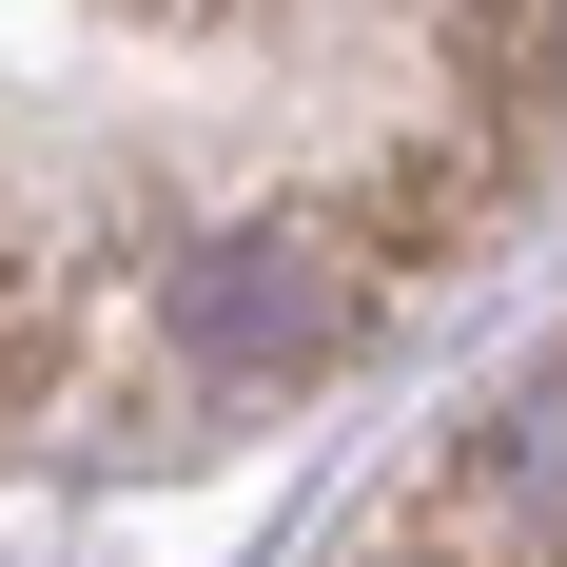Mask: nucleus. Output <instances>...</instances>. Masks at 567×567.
I'll return each instance as SVG.
<instances>
[{
	"instance_id": "7ed1b4c3",
	"label": "nucleus",
	"mask_w": 567,
	"mask_h": 567,
	"mask_svg": "<svg viewBox=\"0 0 567 567\" xmlns=\"http://www.w3.org/2000/svg\"><path fill=\"white\" fill-rule=\"evenodd\" d=\"M137 20H235V0H137Z\"/></svg>"
},
{
	"instance_id": "f257e3e1",
	"label": "nucleus",
	"mask_w": 567,
	"mask_h": 567,
	"mask_svg": "<svg viewBox=\"0 0 567 567\" xmlns=\"http://www.w3.org/2000/svg\"><path fill=\"white\" fill-rule=\"evenodd\" d=\"M372 313H392V293L333 255V216H235V235H196V255L157 275L176 372H216V392H293V372H333Z\"/></svg>"
},
{
	"instance_id": "f03ea898",
	"label": "nucleus",
	"mask_w": 567,
	"mask_h": 567,
	"mask_svg": "<svg viewBox=\"0 0 567 567\" xmlns=\"http://www.w3.org/2000/svg\"><path fill=\"white\" fill-rule=\"evenodd\" d=\"M99 352V235H20L0 216V431H40Z\"/></svg>"
}]
</instances>
